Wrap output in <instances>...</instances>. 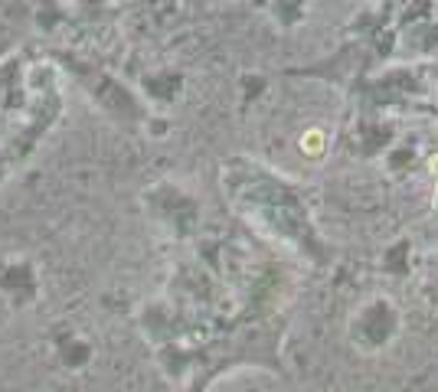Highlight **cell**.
Here are the masks:
<instances>
[{"label":"cell","mask_w":438,"mask_h":392,"mask_svg":"<svg viewBox=\"0 0 438 392\" xmlns=\"http://www.w3.org/2000/svg\"><path fill=\"white\" fill-rule=\"evenodd\" d=\"M301 147H304V151H311V154H317L320 151V134H317V131H314V134H307V138L301 141Z\"/></svg>","instance_id":"cell-1"}]
</instances>
